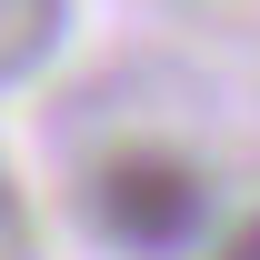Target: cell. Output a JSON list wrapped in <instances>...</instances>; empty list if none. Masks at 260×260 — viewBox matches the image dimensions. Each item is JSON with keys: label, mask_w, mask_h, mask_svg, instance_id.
I'll return each instance as SVG.
<instances>
[{"label": "cell", "mask_w": 260, "mask_h": 260, "mask_svg": "<svg viewBox=\"0 0 260 260\" xmlns=\"http://www.w3.org/2000/svg\"><path fill=\"white\" fill-rule=\"evenodd\" d=\"M90 210H100V230H110L120 250L170 260V250H190L200 220H210V180H200L190 160H170V150H120V160L90 180Z\"/></svg>", "instance_id": "obj_1"}, {"label": "cell", "mask_w": 260, "mask_h": 260, "mask_svg": "<svg viewBox=\"0 0 260 260\" xmlns=\"http://www.w3.org/2000/svg\"><path fill=\"white\" fill-rule=\"evenodd\" d=\"M230 260H260V220H250V230H240V240H230Z\"/></svg>", "instance_id": "obj_2"}]
</instances>
